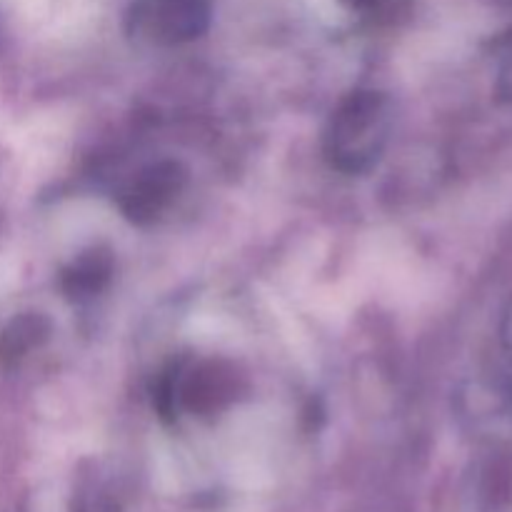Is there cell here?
<instances>
[{
	"label": "cell",
	"mask_w": 512,
	"mask_h": 512,
	"mask_svg": "<svg viewBox=\"0 0 512 512\" xmlns=\"http://www.w3.org/2000/svg\"><path fill=\"white\" fill-rule=\"evenodd\" d=\"M393 103L383 90L358 88L345 95L325 128L323 153L330 168L345 175L373 170L388 148Z\"/></svg>",
	"instance_id": "1"
},
{
	"label": "cell",
	"mask_w": 512,
	"mask_h": 512,
	"mask_svg": "<svg viewBox=\"0 0 512 512\" xmlns=\"http://www.w3.org/2000/svg\"><path fill=\"white\" fill-rule=\"evenodd\" d=\"M245 395V378L230 360L200 358L175 365L160 380L155 403L163 415L178 410L193 418H213L225 413Z\"/></svg>",
	"instance_id": "2"
},
{
	"label": "cell",
	"mask_w": 512,
	"mask_h": 512,
	"mask_svg": "<svg viewBox=\"0 0 512 512\" xmlns=\"http://www.w3.org/2000/svg\"><path fill=\"white\" fill-rule=\"evenodd\" d=\"M208 28V0H140L133 33L150 45H180Z\"/></svg>",
	"instance_id": "4"
},
{
	"label": "cell",
	"mask_w": 512,
	"mask_h": 512,
	"mask_svg": "<svg viewBox=\"0 0 512 512\" xmlns=\"http://www.w3.org/2000/svg\"><path fill=\"white\" fill-rule=\"evenodd\" d=\"M115 260L113 253L103 245L83 250L68 268L60 275V288H63L65 298L75 300H90L95 295L103 293L108 288L110 278H113Z\"/></svg>",
	"instance_id": "5"
},
{
	"label": "cell",
	"mask_w": 512,
	"mask_h": 512,
	"mask_svg": "<svg viewBox=\"0 0 512 512\" xmlns=\"http://www.w3.org/2000/svg\"><path fill=\"white\" fill-rule=\"evenodd\" d=\"M50 338V323L40 313H20L10 320L8 328L0 335V360L8 365L18 363L25 355L38 350Z\"/></svg>",
	"instance_id": "6"
},
{
	"label": "cell",
	"mask_w": 512,
	"mask_h": 512,
	"mask_svg": "<svg viewBox=\"0 0 512 512\" xmlns=\"http://www.w3.org/2000/svg\"><path fill=\"white\" fill-rule=\"evenodd\" d=\"M188 170L178 160H155L130 175L118 190V208L133 225H150L178 200Z\"/></svg>",
	"instance_id": "3"
}]
</instances>
